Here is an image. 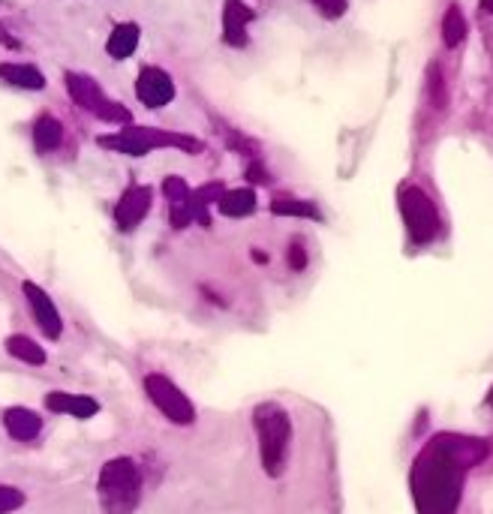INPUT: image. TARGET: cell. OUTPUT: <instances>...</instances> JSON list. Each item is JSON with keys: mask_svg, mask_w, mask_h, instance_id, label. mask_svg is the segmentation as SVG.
Returning <instances> with one entry per match:
<instances>
[{"mask_svg": "<svg viewBox=\"0 0 493 514\" xmlns=\"http://www.w3.org/2000/svg\"><path fill=\"white\" fill-rule=\"evenodd\" d=\"M151 202H154V190H151V187H145V184L130 187V190L118 199V205H115V226H118L121 232H133V229L148 217Z\"/></svg>", "mask_w": 493, "mask_h": 514, "instance_id": "9c48e42d", "label": "cell"}, {"mask_svg": "<svg viewBox=\"0 0 493 514\" xmlns=\"http://www.w3.org/2000/svg\"><path fill=\"white\" fill-rule=\"evenodd\" d=\"M46 409L49 412H70L73 418H91L100 412V403L94 397L85 394H67V391H52L46 397Z\"/></svg>", "mask_w": 493, "mask_h": 514, "instance_id": "7c38bea8", "label": "cell"}, {"mask_svg": "<svg viewBox=\"0 0 493 514\" xmlns=\"http://www.w3.org/2000/svg\"><path fill=\"white\" fill-rule=\"evenodd\" d=\"M316 4V10L325 16V19H331V22H337L346 10H349V0H313Z\"/></svg>", "mask_w": 493, "mask_h": 514, "instance_id": "603a6c76", "label": "cell"}, {"mask_svg": "<svg viewBox=\"0 0 493 514\" xmlns=\"http://www.w3.org/2000/svg\"><path fill=\"white\" fill-rule=\"evenodd\" d=\"M0 79L16 85V88H25V91H43L46 88V76L34 64H0Z\"/></svg>", "mask_w": 493, "mask_h": 514, "instance_id": "2e32d148", "label": "cell"}, {"mask_svg": "<svg viewBox=\"0 0 493 514\" xmlns=\"http://www.w3.org/2000/svg\"><path fill=\"white\" fill-rule=\"evenodd\" d=\"M139 40H142V28H139L136 22H121V25H115V31L109 34L106 52H109V58H115V61H127V58H133V52L139 49Z\"/></svg>", "mask_w": 493, "mask_h": 514, "instance_id": "5bb4252c", "label": "cell"}, {"mask_svg": "<svg viewBox=\"0 0 493 514\" xmlns=\"http://www.w3.org/2000/svg\"><path fill=\"white\" fill-rule=\"evenodd\" d=\"M271 214L277 217H301V220H322V211L313 205V202H304V199H295V196H280L271 202Z\"/></svg>", "mask_w": 493, "mask_h": 514, "instance_id": "ac0fdd59", "label": "cell"}, {"mask_svg": "<svg viewBox=\"0 0 493 514\" xmlns=\"http://www.w3.org/2000/svg\"><path fill=\"white\" fill-rule=\"evenodd\" d=\"M64 85H67V91H70V97H73V103H76L79 109L91 112L94 118H100V121H106V124H124V127H130V121H133L130 109H124L121 103L109 100V97L103 94V88H100L97 79L70 70V73H64Z\"/></svg>", "mask_w": 493, "mask_h": 514, "instance_id": "8992f818", "label": "cell"}, {"mask_svg": "<svg viewBox=\"0 0 493 514\" xmlns=\"http://www.w3.org/2000/svg\"><path fill=\"white\" fill-rule=\"evenodd\" d=\"M22 292H25V298H28L31 310H34L37 325L43 328V334H46V337H52V340H58V337L64 334V322H61V313H58L55 301L49 298V292H46L43 286L31 283V280H25V283H22Z\"/></svg>", "mask_w": 493, "mask_h": 514, "instance_id": "30bf717a", "label": "cell"}, {"mask_svg": "<svg viewBox=\"0 0 493 514\" xmlns=\"http://www.w3.org/2000/svg\"><path fill=\"white\" fill-rule=\"evenodd\" d=\"M466 34H469L466 19H463L460 7H457V4H451V7H448V13L442 16V43H445V49H457V46L466 40Z\"/></svg>", "mask_w": 493, "mask_h": 514, "instance_id": "d6986e66", "label": "cell"}, {"mask_svg": "<svg viewBox=\"0 0 493 514\" xmlns=\"http://www.w3.org/2000/svg\"><path fill=\"white\" fill-rule=\"evenodd\" d=\"M136 97L148 109H163L175 100V82L160 67H145L136 79Z\"/></svg>", "mask_w": 493, "mask_h": 514, "instance_id": "ba28073f", "label": "cell"}, {"mask_svg": "<svg viewBox=\"0 0 493 514\" xmlns=\"http://www.w3.org/2000/svg\"><path fill=\"white\" fill-rule=\"evenodd\" d=\"M253 430L259 442L262 472L268 478H280L292 457V439H295L292 415L277 400H262L253 409Z\"/></svg>", "mask_w": 493, "mask_h": 514, "instance_id": "7a4b0ae2", "label": "cell"}, {"mask_svg": "<svg viewBox=\"0 0 493 514\" xmlns=\"http://www.w3.org/2000/svg\"><path fill=\"white\" fill-rule=\"evenodd\" d=\"M25 505V493L19 487H10V484H0V514H10L16 508Z\"/></svg>", "mask_w": 493, "mask_h": 514, "instance_id": "7402d4cb", "label": "cell"}, {"mask_svg": "<svg viewBox=\"0 0 493 514\" xmlns=\"http://www.w3.org/2000/svg\"><path fill=\"white\" fill-rule=\"evenodd\" d=\"M7 352H10L13 358L25 361V364H46V349H43L37 340L25 337V334H13V337L7 340Z\"/></svg>", "mask_w": 493, "mask_h": 514, "instance_id": "ffe728a7", "label": "cell"}, {"mask_svg": "<svg viewBox=\"0 0 493 514\" xmlns=\"http://www.w3.org/2000/svg\"><path fill=\"white\" fill-rule=\"evenodd\" d=\"M145 394L148 400L178 427H190L196 424V406L193 400L163 373H148L145 376Z\"/></svg>", "mask_w": 493, "mask_h": 514, "instance_id": "52a82bcc", "label": "cell"}, {"mask_svg": "<svg viewBox=\"0 0 493 514\" xmlns=\"http://www.w3.org/2000/svg\"><path fill=\"white\" fill-rule=\"evenodd\" d=\"M97 142H100V148L118 151V154H127V157H145V154L160 151V148H178V151H187V154H199L202 151V142L196 136L154 130V127H133V124L124 127L121 133L100 136Z\"/></svg>", "mask_w": 493, "mask_h": 514, "instance_id": "277c9868", "label": "cell"}, {"mask_svg": "<svg viewBox=\"0 0 493 514\" xmlns=\"http://www.w3.org/2000/svg\"><path fill=\"white\" fill-rule=\"evenodd\" d=\"M34 145L40 154H52L64 145V124L55 115H40L34 124Z\"/></svg>", "mask_w": 493, "mask_h": 514, "instance_id": "e0dca14e", "label": "cell"}, {"mask_svg": "<svg viewBox=\"0 0 493 514\" xmlns=\"http://www.w3.org/2000/svg\"><path fill=\"white\" fill-rule=\"evenodd\" d=\"M163 193H166V199H169V205H172V208L187 205V202H190V196H193V190L187 187V181H184V178H175V175L163 181Z\"/></svg>", "mask_w": 493, "mask_h": 514, "instance_id": "44dd1931", "label": "cell"}, {"mask_svg": "<svg viewBox=\"0 0 493 514\" xmlns=\"http://www.w3.org/2000/svg\"><path fill=\"white\" fill-rule=\"evenodd\" d=\"M397 208H400V217H403V226H406L412 247H427L439 238V232H442L439 208L418 184H400Z\"/></svg>", "mask_w": 493, "mask_h": 514, "instance_id": "5b68a950", "label": "cell"}, {"mask_svg": "<svg viewBox=\"0 0 493 514\" xmlns=\"http://www.w3.org/2000/svg\"><path fill=\"white\" fill-rule=\"evenodd\" d=\"M103 514H133L142 502V475L136 460L130 457H112L100 469L97 481Z\"/></svg>", "mask_w": 493, "mask_h": 514, "instance_id": "3957f363", "label": "cell"}, {"mask_svg": "<svg viewBox=\"0 0 493 514\" xmlns=\"http://www.w3.org/2000/svg\"><path fill=\"white\" fill-rule=\"evenodd\" d=\"M4 424H7L10 436L19 439V442H31V439H37L40 430H43V418H40L37 412L25 409V406H10V409L4 412Z\"/></svg>", "mask_w": 493, "mask_h": 514, "instance_id": "4fadbf2b", "label": "cell"}, {"mask_svg": "<svg viewBox=\"0 0 493 514\" xmlns=\"http://www.w3.org/2000/svg\"><path fill=\"white\" fill-rule=\"evenodd\" d=\"M490 445L478 436L436 433L418 451L409 490L418 514H457L463 502L466 472L487 457Z\"/></svg>", "mask_w": 493, "mask_h": 514, "instance_id": "6da1fadb", "label": "cell"}, {"mask_svg": "<svg viewBox=\"0 0 493 514\" xmlns=\"http://www.w3.org/2000/svg\"><path fill=\"white\" fill-rule=\"evenodd\" d=\"M253 19H256V13L244 4V0H226L223 4V43L232 49H247Z\"/></svg>", "mask_w": 493, "mask_h": 514, "instance_id": "8fae6325", "label": "cell"}, {"mask_svg": "<svg viewBox=\"0 0 493 514\" xmlns=\"http://www.w3.org/2000/svg\"><path fill=\"white\" fill-rule=\"evenodd\" d=\"M478 4H481V10H484V13H490V16H493V0H478Z\"/></svg>", "mask_w": 493, "mask_h": 514, "instance_id": "cb8c5ba5", "label": "cell"}, {"mask_svg": "<svg viewBox=\"0 0 493 514\" xmlns=\"http://www.w3.org/2000/svg\"><path fill=\"white\" fill-rule=\"evenodd\" d=\"M217 211L229 220H244L256 211V190L253 187H235L226 190L223 199L217 202Z\"/></svg>", "mask_w": 493, "mask_h": 514, "instance_id": "9a60e30c", "label": "cell"}]
</instances>
